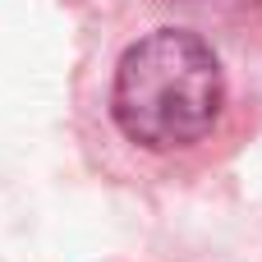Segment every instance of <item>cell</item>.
<instances>
[{
  "instance_id": "cell-1",
  "label": "cell",
  "mask_w": 262,
  "mask_h": 262,
  "mask_svg": "<svg viewBox=\"0 0 262 262\" xmlns=\"http://www.w3.org/2000/svg\"><path fill=\"white\" fill-rule=\"evenodd\" d=\"M226 106V74L216 51L189 28H157L138 37L111 83V115L120 134L147 152L203 143Z\"/></svg>"
}]
</instances>
